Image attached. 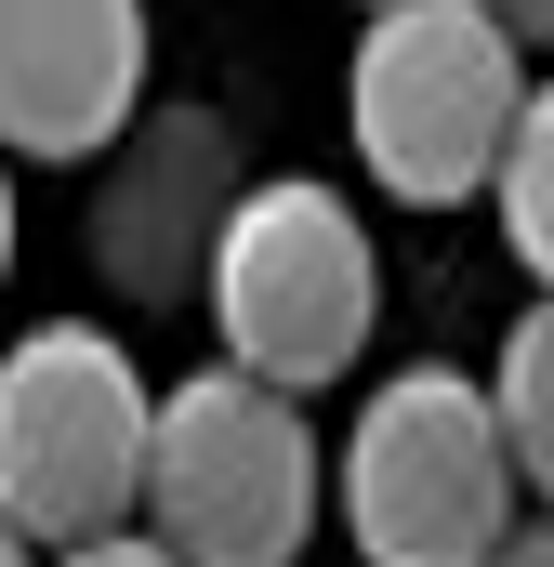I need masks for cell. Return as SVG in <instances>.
I'll return each instance as SVG.
<instances>
[{
    "label": "cell",
    "mask_w": 554,
    "mask_h": 567,
    "mask_svg": "<svg viewBox=\"0 0 554 567\" xmlns=\"http://www.w3.org/2000/svg\"><path fill=\"white\" fill-rule=\"evenodd\" d=\"M145 449H158V383L120 330L40 317L0 357V528L40 567L145 528Z\"/></svg>",
    "instance_id": "obj_1"
},
{
    "label": "cell",
    "mask_w": 554,
    "mask_h": 567,
    "mask_svg": "<svg viewBox=\"0 0 554 567\" xmlns=\"http://www.w3.org/2000/svg\"><path fill=\"white\" fill-rule=\"evenodd\" d=\"M343 528L370 567H489L515 528H529V475L502 449V410L475 370L449 357H410L383 370V396L343 435V475H330Z\"/></svg>",
    "instance_id": "obj_2"
},
{
    "label": "cell",
    "mask_w": 554,
    "mask_h": 567,
    "mask_svg": "<svg viewBox=\"0 0 554 567\" xmlns=\"http://www.w3.org/2000/svg\"><path fill=\"white\" fill-rule=\"evenodd\" d=\"M198 290H212L225 370H252V383L290 396V410H304L317 383H343V370L370 357V317H383L370 225H357V198L317 185V172H265V185H238V212H225Z\"/></svg>",
    "instance_id": "obj_3"
},
{
    "label": "cell",
    "mask_w": 554,
    "mask_h": 567,
    "mask_svg": "<svg viewBox=\"0 0 554 567\" xmlns=\"http://www.w3.org/2000/svg\"><path fill=\"white\" fill-rule=\"evenodd\" d=\"M529 106V53L502 40V13L475 0H397L357 27V66H343V133L370 158V185L397 212H462L489 198L502 145Z\"/></svg>",
    "instance_id": "obj_4"
},
{
    "label": "cell",
    "mask_w": 554,
    "mask_h": 567,
    "mask_svg": "<svg viewBox=\"0 0 554 567\" xmlns=\"http://www.w3.org/2000/svg\"><path fill=\"white\" fill-rule=\"evenodd\" d=\"M330 462L317 423L265 396L252 370H185L158 396V449H145V542L172 567H290L317 542Z\"/></svg>",
    "instance_id": "obj_5"
},
{
    "label": "cell",
    "mask_w": 554,
    "mask_h": 567,
    "mask_svg": "<svg viewBox=\"0 0 554 567\" xmlns=\"http://www.w3.org/2000/svg\"><path fill=\"white\" fill-rule=\"evenodd\" d=\"M145 120L133 0H0V158H106Z\"/></svg>",
    "instance_id": "obj_6"
},
{
    "label": "cell",
    "mask_w": 554,
    "mask_h": 567,
    "mask_svg": "<svg viewBox=\"0 0 554 567\" xmlns=\"http://www.w3.org/2000/svg\"><path fill=\"white\" fill-rule=\"evenodd\" d=\"M225 212H238V158H225V120L172 106V120H145V133H133L120 185H106V251H120V278L172 290V265H185V251L212 265Z\"/></svg>",
    "instance_id": "obj_7"
},
{
    "label": "cell",
    "mask_w": 554,
    "mask_h": 567,
    "mask_svg": "<svg viewBox=\"0 0 554 567\" xmlns=\"http://www.w3.org/2000/svg\"><path fill=\"white\" fill-rule=\"evenodd\" d=\"M489 410H502V449L529 475V502L554 515V290L502 330V370H489Z\"/></svg>",
    "instance_id": "obj_8"
},
{
    "label": "cell",
    "mask_w": 554,
    "mask_h": 567,
    "mask_svg": "<svg viewBox=\"0 0 554 567\" xmlns=\"http://www.w3.org/2000/svg\"><path fill=\"white\" fill-rule=\"evenodd\" d=\"M489 212H502V251L554 290V80H529V106H515V145L489 172Z\"/></svg>",
    "instance_id": "obj_9"
},
{
    "label": "cell",
    "mask_w": 554,
    "mask_h": 567,
    "mask_svg": "<svg viewBox=\"0 0 554 567\" xmlns=\"http://www.w3.org/2000/svg\"><path fill=\"white\" fill-rule=\"evenodd\" d=\"M53 567H172V555H158L145 528H120V542H93V555H53Z\"/></svg>",
    "instance_id": "obj_10"
},
{
    "label": "cell",
    "mask_w": 554,
    "mask_h": 567,
    "mask_svg": "<svg viewBox=\"0 0 554 567\" xmlns=\"http://www.w3.org/2000/svg\"><path fill=\"white\" fill-rule=\"evenodd\" d=\"M489 567H554V515H529V528H515V542H502Z\"/></svg>",
    "instance_id": "obj_11"
},
{
    "label": "cell",
    "mask_w": 554,
    "mask_h": 567,
    "mask_svg": "<svg viewBox=\"0 0 554 567\" xmlns=\"http://www.w3.org/2000/svg\"><path fill=\"white\" fill-rule=\"evenodd\" d=\"M502 40H515V53L542 40V53H554V0H529V13H502Z\"/></svg>",
    "instance_id": "obj_12"
},
{
    "label": "cell",
    "mask_w": 554,
    "mask_h": 567,
    "mask_svg": "<svg viewBox=\"0 0 554 567\" xmlns=\"http://www.w3.org/2000/svg\"><path fill=\"white\" fill-rule=\"evenodd\" d=\"M13 238H27V212H13V158H0V278H13Z\"/></svg>",
    "instance_id": "obj_13"
},
{
    "label": "cell",
    "mask_w": 554,
    "mask_h": 567,
    "mask_svg": "<svg viewBox=\"0 0 554 567\" xmlns=\"http://www.w3.org/2000/svg\"><path fill=\"white\" fill-rule=\"evenodd\" d=\"M0 567H40V555H27V542H13V528H0Z\"/></svg>",
    "instance_id": "obj_14"
}]
</instances>
